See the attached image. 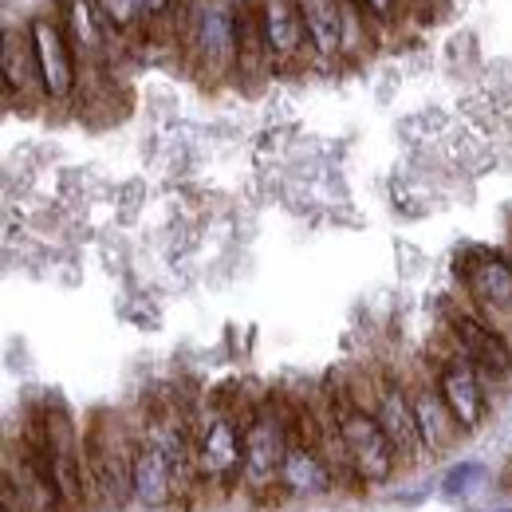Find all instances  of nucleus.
Wrapping results in <instances>:
<instances>
[{
    "label": "nucleus",
    "instance_id": "3",
    "mask_svg": "<svg viewBox=\"0 0 512 512\" xmlns=\"http://www.w3.org/2000/svg\"><path fill=\"white\" fill-rule=\"evenodd\" d=\"M193 481L229 493L245 481V410L225 402L193 414Z\"/></svg>",
    "mask_w": 512,
    "mask_h": 512
},
{
    "label": "nucleus",
    "instance_id": "8",
    "mask_svg": "<svg viewBox=\"0 0 512 512\" xmlns=\"http://www.w3.org/2000/svg\"><path fill=\"white\" fill-rule=\"evenodd\" d=\"M461 288H465V304L489 320L493 327L509 331L512 327V256L477 249L461 260L457 268Z\"/></svg>",
    "mask_w": 512,
    "mask_h": 512
},
{
    "label": "nucleus",
    "instance_id": "13",
    "mask_svg": "<svg viewBox=\"0 0 512 512\" xmlns=\"http://www.w3.org/2000/svg\"><path fill=\"white\" fill-rule=\"evenodd\" d=\"M256 8H260V32H264L272 71H296L304 64H316L300 0H256Z\"/></svg>",
    "mask_w": 512,
    "mask_h": 512
},
{
    "label": "nucleus",
    "instance_id": "22",
    "mask_svg": "<svg viewBox=\"0 0 512 512\" xmlns=\"http://www.w3.org/2000/svg\"><path fill=\"white\" fill-rule=\"evenodd\" d=\"M359 8L379 24V28H394V20H398V8H402V0H359Z\"/></svg>",
    "mask_w": 512,
    "mask_h": 512
},
{
    "label": "nucleus",
    "instance_id": "23",
    "mask_svg": "<svg viewBox=\"0 0 512 512\" xmlns=\"http://www.w3.org/2000/svg\"><path fill=\"white\" fill-rule=\"evenodd\" d=\"M489 512H512V505H509V509H489Z\"/></svg>",
    "mask_w": 512,
    "mask_h": 512
},
{
    "label": "nucleus",
    "instance_id": "17",
    "mask_svg": "<svg viewBox=\"0 0 512 512\" xmlns=\"http://www.w3.org/2000/svg\"><path fill=\"white\" fill-rule=\"evenodd\" d=\"M312 60L335 64L343 60V0H300Z\"/></svg>",
    "mask_w": 512,
    "mask_h": 512
},
{
    "label": "nucleus",
    "instance_id": "1",
    "mask_svg": "<svg viewBox=\"0 0 512 512\" xmlns=\"http://www.w3.org/2000/svg\"><path fill=\"white\" fill-rule=\"evenodd\" d=\"M323 406L331 414L335 438H339V449H343V461H347V473H351V489L386 485L398 473L402 461L390 446V438L383 434L379 418L371 414V406L359 402L351 386H335L323 398Z\"/></svg>",
    "mask_w": 512,
    "mask_h": 512
},
{
    "label": "nucleus",
    "instance_id": "19",
    "mask_svg": "<svg viewBox=\"0 0 512 512\" xmlns=\"http://www.w3.org/2000/svg\"><path fill=\"white\" fill-rule=\"evenodd\" d=\"M103 24L111 28V36H134V32H146V16H142V4L138 0H95Z\"/></svg>",
    "mask_w": 512,
    "mask_h": 512
},
{
    "label": "nucleus",
    "instance_id": "11",
    "mask_svg": "<svg viewBox=\"0 0 512 512\" xmlns=\"http://www.w3.org/2000/svg\"><path fill=\"white\" fill-rule=\"evenodd\" d=\"M339 485L343 481H339L335 465L327 461V453L304 422V410L296 406V434H292V446H288L284 469H280V493L296 497V501H320V497H331Z\"/></svg>",
    "mask_w": 512,
    "mask_h": 512
},
{
    "label": "nucleus",
    "instance_id": "10",
    "mask_svg": "<svg viewBox=\"0 0 512 512\" xmlns=\"http://www.w3.org/2000/svg\"><path fill=\"white\" fill-rule=\"evenodd\" d=\"M28 36H32V48H36V64H40L48 103L79 99V60H75V48L67 40L60 16L56 12H36L28 20Z\"/></svg>",
    "mask_w": 512,
    "mask_h": 512
},
{
    "label": "nucleus",
    "instance_id": "5",
    "mask_svg": "<svg viewBox=\"0 0 512 512\" xmlns=\"http://www.w3.org/2000/svg\"><path fill=\"white\" fill-rule=\"evenodd\" d=\"M296 434V406L264 398L245 410V481L241 489L253 497H268L280 489V469Z\"/></svg>",
    "mask_w": 512,
    "mask_h": 512
},
{
    "label": "nucleus",
    "instance_id": "15",
    "mask_svg": "<svg viewBox=\"0 0 512 512\" xmlns=\"http://www.w3.org/2000/svg\"><path fill=\"white\" fill-rule=\"evenodd\" d=\"M406 383H410V402H414V422H418L422 453L426 457H442L465 434L453 422V414H449V406L442 402V394H438V386L430 379V371H414Z\"/></svg>",
    "mask_w": 512,
    "mask_h": 512
},
{
    "label": "nucleus",
    "instance_id": "2",
    "mask_svg": "<svg viewBox=\"0 0 512 512\" xmlns=\"http://www.w3.org/2000/svg\"><path fill=\"white\" fill-rule=\"evenodd\" d=\"M174 36L197 79H237V0H186Z\"/></svg>",
    "mask_w": 512,
    "mask_h": 512
},
{
    "label": "nucleus",
    "instance_id": "12",
    "mask_svg": "<svg viewBox=\"0 0 512 512\" xmlns=\"http://www.w3.org/2000/svg\"><path fill=\"white\" fill-rule=\"evenodd\" d=\"M56 16H60L67 40L75 48V60H79V87L107 75L111 60H115V36L103 24L95 0H56Z\"/></svg>",
    "mask_w": 512,
    "mask_h": 512
},
{
    "label": "nucleus",
    "instance_id": "20",
    "mask_svg": "<svg viewBox=\"0 0 512 512\" xmlns=\"http://www.w3.org/2000/svg\"><path fill=\"white\" fill-rule=\"evenodd\" d=\"M477 481H485V461H477V457L453 461L446 473H442V493L446 497H465V493H473Z\"/></svg>",
    "mask_w": 512,
    "mask_h": 512
},
{
    "label": "nucleus",
    "instance_id": "18",
    "mask_svg": "<svg viewBox=\"0 0 512 512\" xmlns=\"http://www.w3.org/2000/svg\"><path fill=\"white\" fill-rule=\"evenodd\" d=\"M264 75H272V60L260 32V8L256 0H237V79L260 83Z\"/></svg>",
    "mask_w": 512,
    "mask_h": 512
},
{
    "label": "nucleus",
    "instance_id": "4",
    "mask_svg": "<svg viewBox=\"0 0 512 512\" xmlns=\"http://www.w3.org/2000/svg\"><path fill=\"white\" fill-rule=\"evenodd\" d=\"M87 442V469H91V505L123 509L134 501V453H138V426L115 414H95Z\"/></svg>",
    "mask_w": 512,
    "mask_h": 512
},
{
    "label": "nucleus",
    "instance_id": "16",
    "mask_svg": "<svg viewBox=\"0 0 512 512\" xmlns=\"http://www.w3.org/2000/svg\"><path fill=\"white\" fill-rule=\"evenodd\" d=\"M0 64H4V99L8 103H20V107H44L48 103L28 24L24 28H16V24L4 28V56H0Z\"/></svg>",
    "mask_w": 512,
    "mask_h": 512
},
{
    "label": "nucleus",
    "instance_id": "7",
    "mask_svg": "<svg viewBox=\"0 0 512 512\" xmlns=\"http://www.w3.org/2000/svg\"><path fill=\"white\" fill-rule=\"evenodd\" d=\"M446 339L473 371H481V379L489 386L509 383L512 379L509 331H501V327H493L489 320H481L469 304L446 312Z\"/></svg>",
    "mask_w": 512,
    "mask_h": 512
},
{
    "label": "nucleus",
    "instance_id": "6",
    "mask_svg": "<svg viewBox=\"0 0 512 512\" xmlns=\"http://www.w3.org/2000/svg\"><path fill=\"white\" fill-rule=\"evenodd\" d=\"M355 398L371 406V414L379 418L383 434L398 453L402 465H414L422 453V438H418V422H414V402H410V383L406 375L390 371V367H375L367 371V379L351 383Z\"/></svg>",
    "mask_w": 512,
    "mask_h": 512
},
{
    "label": "nucleus",
    "instance_id": "14",
    "mask_svg": "<svg viewBox=\"0 0 512 512\" xmlns=\"http://www.w3.org/2000/svg\"><path fill=\"white\" fill-rule=\"evenodd\" d=\"M182 485H193V477L150 438L138 434V453H134V501L146 509H166Z\"/></svg>",
    "mask_w": 512,
    "mask_h": 512
},
{
    "label": "nucleus",
    "instance_id": "9",
    "mask_svg": "<svg viewBox=\"0 0 512 512\" xmlns=\"http://www.w3.org/2000/svg\"><path fill=\"white\" fill-rule=\"evenodd\" d=\"M430 379L438 386L442 402L449 406L453 422L461 426V434H477L489 418H493V386L481 379V371H473L453 347H446V355L434 363Z\"/></svg>",
    "mask_w": 512,
    "mask_h": 512
},
{
    "label": "nucleus",
    "instance_id": "21",
    "mask_svg": "<svg viewBox=\"0 0 512 512\" xmlns=\"http://www.w3.org/2000/svg\"><path fill=\"white\" fill-rule=\"evenodd\" d=\"M142 4V16H146V28L154 24H170L178 32V20H182V8L186 0H138Z\"/></svg>",
    "mask_w": 512,
    "mask_h": 512
}]
</instances>
